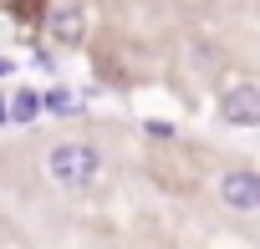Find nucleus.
Masks as SVG:
<instances>
[{
    "label": "nucleus",
    "instance_id": "1",
    "mask_svg": "<svg viewBox=\"0 0 260 249\" xmlns=\"http://www.w3.org/2000/svg\"><path fill=\"white\" fill-rule=\"evenodd\" d=\"M97 173H102V153L92 143H56L46 153V178L61 188H87Z\"/></svg>",
    "mask_w": 260,
    "mask_h": 249
},
{
    "label": "nucleus",
    "instance_id": "6",
    "mask_svg": "<svg viewBox=\"0 0 260 249\" xmlns=\"http://www.w3.org/2000/svg\"><path fill=\"white\" fill-rule=\"evenodd\" d=\"M41 112L77 117V112H82V102H77V92H67V87H51V92H41Z\"/></svg>",
    "mask_w": 260,
    "mask_h": 249
},
{
    "label": "nucleus",
    "instance_id": "5",
    "mask_svg": "<svg viewBox=\"0 0 260 249\" xmlns=\"http://www.w3.org/2000/svg\"><path fill=\"white\" fill-rule=\"evenodd\" d=\"M41 117V92L31 87H16V97H6V122H16V128H26V122Z\"/></svg>",
    "mask_w": 260,
    "mask_h": 249
},
{
    "label": "nucleus",
    "instance_id": "2",
    "mask_svg": "<svg viewBox=\"0 0 260 249\" xmlns=\"http://www.w3.org/2000/svg\"><path fill=\"white\" fill-rule=\"evenodd\" d=\"M219 122L230 128H260V87L255 81H240L219 97Z\"/></svg>",
    "mask_w": 260,
    "mask_h": 249
},
{
    "label": "nucleus",
    "instance_id": "8",
    "mask_svg": "<svg viewBox=\"0 0 260 249\" xmlns=\"http://www.w3.org/2000/svg\"><path fill=\"white\" fill-rule=\"evenodd\" d=\"M0 76H16V61H6V56H0Z\"/></svg>",
    "mask_w": 260,
    "mask_h": 249
},
{
    "label": "nucleus",
    "instance_id": "9",
    "mask_svg": "<svg viewBox=\"0 0 260 249\" xmlns=\"http://www.w3.org/2000/svg\"><path fill=\"white\" fill-rule=\"evenodd\" d=\"M0 122H6V97H0Z\"/></svg>",
    "mask_w": 260,
    "mask_h": 249
},
{
    "label": "nucleus",
    "instance_id": "3",
    "mask_svg": "<svg viewBox=\"0 0 260 249\" xmlns=\"http://www.w3.org/2000/svg\"><path fill=\"white\" fill-rule=\"evenodd\" d=\"M219 198H224L230 209H240V214L260 209V173H250V168H235V173H219Z\"/></svg>",
    "mask_w": 260,
    "mask_h": 249
},
{
    "label": "nucleus",
    "instance_id": "4",
    "mask_svg": "<svg viewBox=\"0 0 260 249\" xmlns=\"http://www.w3.org/2000/svg\"><path fill=\"white\" fill-rule=\"evenodd\" d=\"M82 36H87L82 11H72V6L51 11V41H56V46H82Z\"/></svg>",
    "mask_w": 260,
    "mask_h": 249
},
{
    "label": "nucleus",
    "instance_id": "7",
    "mask_svg": "<svg viewBox=\"0 0 260 249\" xmlns=\"http://www.w3.org/2000/svg\"><path fill=\"white\" fill-rule=\"evenodd\" d=\"M143 133H148V138H174V128H169V122H158V117L143 122Z\"/></svg>",
    "mask_w": 260,
    "mask_h": 249
}]
</instances>
